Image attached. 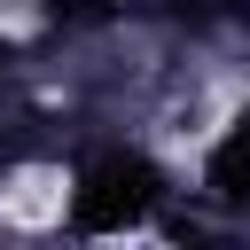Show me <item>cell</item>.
I'll return each instance as SVG.
<instances>
[{
  "label": "cell",
  "mask_w": 250,
  "mask_h": 250,
  "mask_svg": "<svg viewBox=\"0 0 250 250\" xmlns=\"http://www.w3.org/2000/svg\"><path fill=\"white\" fill-rule=\"evenodd\" d=\"M148 203H156V164L148 156H94L86 172H78V195H70V219L86 227V234H117V227H133V219H148Z\"/></svg>",
  "instance_id": "6da1fadb"
},
{
  "label": "cell",
  "mask_w": 250,
  "mask_h": 250,
  "mask_svg": "<svg viewBox=\"0 0 250 250\" xmlns=\"http://www.w3.org/2000/svg\"><path fill=\"white\" fill-rule=\"evenodd\" d=\"M203 180H211L227 203H250V109H242V117H234V133L211 148V172H203Z\"/></svg>",
  "instance_id": "7a4b0ae2"
}]
</instances>
